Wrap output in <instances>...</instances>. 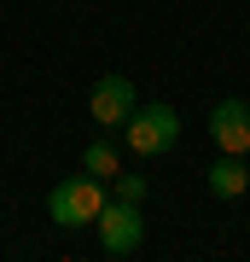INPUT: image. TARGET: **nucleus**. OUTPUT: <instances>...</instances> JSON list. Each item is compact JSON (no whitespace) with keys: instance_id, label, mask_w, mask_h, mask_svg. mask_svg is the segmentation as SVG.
I'll use <instances>...</instances> for the list:
<instances>
[{"instance_id":"obj_2","label":"nucleus","mask_w":250,"mask_h":262,"mask_svg":"<svg viewBox=\"0 0 250 262\" xmlns=\"http://www.w3.org/2000/svg\"><path fill=\"white\" fill-rule=\"evenodd\" d=\"M105 198H111V192H105V181L82 169V175H64L53 192H47V215H53L64 233H70V227H93V215L105 210Z\"/></svg>"},{"instance_id":"obj_1","label":"nucleus","mask_w":250,"mask_h":262,"mask_svg":"<svg viewBox=\"0 0 250 262\" xmlns=\"http://www.w3.org/2000/svg\"><path fill=\"white\" fill-rule=\"evenodd\" d=\"M122 140H128L134 158H163V151L180 146V111L175 105H134L128 122H122Z\"/></svg>"},{"instance_id":"obj_6","label":"nucleus","mask_w":250,"mask_h":262,"mask_svg":"<svg viewBox=\"0 0 250 262\" xmlns=\"http://www.w3.org/2000/svg\"><path fill=\"white\" fill-rule=\"evenodd\" d=\"M204 187H210L215 198H227V204H233V198H244V192H250V163H244V158H233V151H221V163H210V169H204Z\"/></svg>"},{"instance_id":"obj_4","label":"nucleus","mask_w":250,"mask_h":262,"mask_svg":"<svg viewBox=\"0 0 250 262\" xmlns=\"http://www.w3.org/2000/svg\"><path fill=\"white\" fill-rule=\"evenodd\" d=\"M210 140L233 158H250V105L244 99H221L210 111Z\"/></svg>"},{"instance_id":"obj_5","label":"nucleus","mask_w":250,"mask_h":262,"mask_svg":"<svg viewBox=\"0 0 250 262\" xmlns=\"http://www.w3.org/2000/svg\"><path fill=\"white\" fill-rule=\"evenodd\" d=\"M134 105H140V99H134V82H128V76H105V82L93 88L87 111H93V122H99V128H122Z\"/></svg>"},{"instance_id":"obj_8","label":"nucleus","mask_w":250,"mask_h":262,"mask_svg":"<svg viewBox=\"0 0 250 262\" xmlns=\"http://www.w3.org/2000/svg\"><path fill=\"white\" fill-rule=\"evenodd\" d=\"M111 192H117V198H134V204H140V198H146V175H122V169H117V175H111Z\"/></svg>"},{"instance_id":"obj_7","label":"nucleus","mask_w":250,"mask_h":262,"mask_svg":"<svg viewBox=\"0 0 250 262\" xmlns=\"http://www.w3.org/2000/svg\"><path fill=\"white\" fill-rule=\"evenodd\" d=\"M82 169H87V175H99L105 187H111V175L122 169V151H117L111 140H87V151H82Z\"/></svg>"},{"instance_id":"obj_3","label":"nucleus","mask_w":250,"mask_h":262,"mask_svg":"<svg viewBox=\"0 0 250 262\" xmlns=\"http://www.w3.org/2000/svg\"><path fill=\"white\" fill-rule=\"evenodd\" d=\"M93 227H99V245H105V256H134L140 245H146V215H140L134 198H105V210L93 215Z\"/></svg>"}]
</instances>
